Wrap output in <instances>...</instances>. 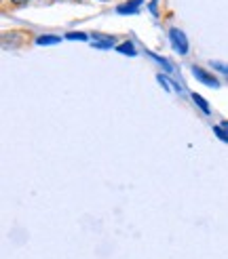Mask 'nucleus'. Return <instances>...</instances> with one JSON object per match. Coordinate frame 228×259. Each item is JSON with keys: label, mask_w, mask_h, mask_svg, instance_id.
Returning <instances> with one entry per match:
<instances>
[{"label": "nucleus", "mask_w": 228, "mask_h": 259, "mask_svg": "<svg viewBox=\"0 0 228 259\" xmlns=\"http://www.w3.org/2000/svg\"><path fill=\"white\" fill-rule=\"evenodd\" d=\"M30 40H36L32 36V32L28 30H11V32H3V47L5 49H19L23 45H28Z\"/></svg>", "instance_id": "nucleus-1"}, {"label": "nucleus", "mask_w": 228, "mask_h": 259, "mask_svg": "<svg viewBox=\"0 0 228 259\" xmlns=\"http://www.w3.org/2000/svg\"><path fill=\"white\" fill-rule=\"evenodd\" d=\"M169 38H171V45L180 55L188 53V40H186V34L180 28H171L169 30Z\"/></svg>", "instance_id": "nucleus-2"}, {"label": "nucleus", "mask_w": 228, "mask_h": 259, "mask_svg": "<svg viewBox=\"0 0 228 259\" xmlns=\"http://www.w3.org/2000/svg\"><path fill=\"white\" fill-rule=\"evenodd\" d=\"M193 70V74H195V78L199 80V82H203V84H207V87H211V89H218L220 87V80L215 78L213 74H209L207 70H203V68H199V66H193L190 68Z\"/></svg>", "instance_id": "nucleus-3"}, {"label": "nucleus", "mask_w": 228, "mask_h": 259, "mask_svg": "<svg viewBox=\"0 0 228 259\" xmlns=\"http://www.w3.org/2000/svg\"><path fill=\"white\" fill-rule=\"evenodd\" d=\"M142 3H144V0H129V3H121L117 7V13H121V15H125V13H137Z\"/></svg>", "instance_id": "nucleus-4"}, {"label": "nucleus", "mask_w": 228, "mask_h": 259, "mask_svg": "<svg viewBox=\"0 0 228 259\" xmlns=\"http://www.w3.org/2000/svg\"><path fill=\"white\" fill-rule=\"evenodd\" d=\"M30 3H34V0H0V5H3V11L23 9V7H28Z\"/></svg>", "instance_id": "nucleus-5"}, {"label": "nucleus", "mask_w": 228, "mask_h": 259, "mask_svg": "<svg viewBox=\"0 0 228 259\" xmlns=\"http://www.w3.org/2000/svg\"><path fill=\"white\" fill-rule=\"evenodd\" d=\"M61 40V38L59 36H53V34H45V36H38L36 38V45H41V47H45V45H57Z\"/></svg>", "instance_id": "nucleus-6"}, {"label": "nucleus", "mask_w": 228, "mask_h": 259, "mask_svg": "<svg viewBox=\"0 0 228 259\" xmlns=\"http://www.w3.org/2000/svg\"><path fill=\"white\" fill-rule=\"evenodd\" d=\"M117 51H119V53H125V55H131V57H135V53H137L135 47H133L129 40L123 42V45H119V47H117Z\"/></svg>", "instance_id": "nucleus-7"}, {"label": "nucleus", "mask_w": 228, "mask_h": 259, "mask_svg": "<svg viewBox=\"0 0 228 259\" xmlns=\"http://www.w3.org/2000/svg\"><path fill=\"white\" fill-rule=\"evenodd\" d=\"M193 101H195V103H197V106H199V108H201L203 112H205V114H209V112H211V108H209V103H207L205 99H203L201 95H197V93H193Z\"/></svg>", "instance_id": "nucleus-8"}, {"label": "nucleus", "mask_w": 228, "mask_h": 259, "mask_svg": "<svg viewBox=\"0 0 228 259\" xmlns=\"http://www.w3.org/2000/svg\"><path fill=\"white\" fill-rule=\"evenodd\" d=\"M66 38H68V40H87V34H83V32H68Z\"/></svg>", "instance_id": "nucleus-9"}, {"label": "nucleus", "mask_w": 228, "mask_h": 259, "mask_svg": "<svg viewBox=\"0 0 228 259\" xmlns=\"http://www.w3.org/2000/svg\"><path fill=\"white\" fill-rule=\"evenodd\" d=\"M213 133L218 135V137H220V139L224 141V144H228V131H224L222 126H213Z\"/></svg>", "instance_id": "nucleus-10"}, {"label": "nucleus", "mask_w": 228, "mask_h": 259, "mask_svg": "<svg viewBox=\"0 0 228 259\" xmlns=\"http://www.w3.org/2000/svg\"><path fill=\"white\" fill-rule=\"evenodd\" d=\"M157 80H159V82H161V84H163L165 89H167V91H173V89H175V84H171V82H169L167 78H165L163 74H157Z\"/></svg>", "instance_id": "nucleus-11"}, {"label": "nucleus", "mask_w": 228, "mask_h": 259, "mask_svg": "<svg viewBox=\"0 0 228 259\" xmlns=\"http://www.w3.org/2000/svg\"><path fill=\"white\" fill-rule=\"evenodd\" d=\"M211 68H213V70H218V72L228 74V63H222V61H211Z\"/></svg>", "instance_id": "nucleus-12"}, {"label": "nucleus", "mask_w": 228, "mask_h": 259, "mask_svg": "<svg viewBox=\"0 0 228 259\" xmlns=\"http://www.w3.org/2000/svg\"><path fill=\"white\" fill-rule=\"evenodd\" d=\"M150 57H155L159 63H163V68H165V70L171 72V66H169V61H167V59H163V57H159V55H155V53H150Z\"/></svg>", "instance_id": "nucleus-13"}, {"label": "nucleus", "mask_w": 228, "mask_h": 259, "mask_svg": "<svg viewBox=\"0 0 228 259\" xmlns=\"http://www.w3.org/2000/svg\"><path fill=\"white\" fill-rule=\"evenodd\" d=\"M222 128H224V131H228V120H224V122H222Z\"/></svg>", "instance_id": "nucleus-14"}, {"label": "nucleus", "mask_w": 228, "mask_h": 259, "mask_svg": "<svg viewBox=\"0 0 228 259\" xmlns=\"http://www.w3.org/2000/svg\"><path fill=\"white\" fill-rule=\"evenodd\" d=\"M68 3H79L81 5V3H85V0H68Z\"/></svg>", "instance_id": "nucleus-15"}, {"label": "nucleus", "mask_w": 228, "mask_h": 259, "mask_svg": "<svg viewBox=\"0 0 228 259\" xmlns=\"http://www.w3.org/2000/svg\"><path fill=\"white\" fill-rule=\"evenodd\" d=\"M97 3H112V0H97Z\"/></svg>", "instance_id": "nucleus-16"}, {"label": "nucleus", "mask_w": 228, "mask_h": 259, "mask_svg": "<svg viewBox=\"0 0 228 259\" xmlns=\"http://www.w3.org/2000/svg\"><path fill=\"white\" fill-rule=\"evenodd\" d=\"M47 3H57V0H47Z\"/></svg>", "instance_id": "nucleus-17"}, {"label": "nucleus", "mask_w": 228, "mask_h": 259, "mask_svg": "<svg viewBox=\"0 0 228 259\" xmlns=\"http://www.w3.org/2000/svg\"><path fill=\"white\" fill-rule=\"evenodd\" d=\"M34 3H41V0H34Z\"/></svg>", "instance_id": "nucleus-18"}]
</instances>
